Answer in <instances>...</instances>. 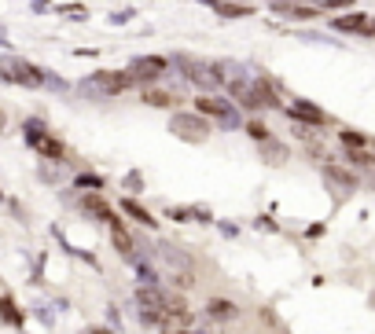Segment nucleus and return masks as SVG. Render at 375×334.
I'll list each match as a JSON object with an SVG mask.
<instances>
[{
	"instance_id": "obj_10",
	"label": "nucleus",
	"mask_w": 375,
	"mask_h": 334,
	"mask_svg": "<svg viewBox=\"0 0 375 334\" xmlns=\"http://www.w3.org/2000/svg\"><path fill=\"white\" fill-rule=\"evenodd\" d=\"M291 118H302V122H309V125H324L328 122V114L317 111L313 103H294L291 107Z\"/></svg>"
},
{
	"instance_id": "obj_9",
	"label": "nucleus",
	"mask_w": 375,
	"mask_h": 334,
	"mask_svg": "<svg viewBox=\"0 0 375 334\" xmlns=\"http://www.w3.org/2000/svg\"><path fill=\"white\" fill-rule=\"evenodd\" d=\"M111 239H114V246H118V254H122V257H133V235L125 232L122 221L111 224Z\"/></svg>"
},
{
	"instance_id": "obj_22",
	"label": "nucleus",
	"mask_w": 375,
	"mask_h": 334,
	"mask_svg": "<svg viewBox=\"0 0 375 334\" xmlns=\"http://www.w3.org/2000/svg\"><path fill=\"white\" fill-rule=\"evenodd\" d=\"M0 125H4V118H0Z\"/></svg>"
},
{
	"instance_id": "obj_6",
	"label": "nucleus",
	"mask_w": 375,
	"mask_h": 334,
	"mask_svg": "<svg viewBox=\"0 0 375 334\" xmlns=\"http://www.w3.org/2000/svg\"><path fill=\"white\" fill-rule=\"evenodd\" d=\"M206 316H210V320H217V323H228V320H235V316H239V309H235L232 301L213 298V301H206Z\"/></svg>"
},
{
	"instance_id": "obj_2",
	"label": "nucleus",
	"mask_w": 375,
	"mask_h": 334,
	"mask_svg": "<svg viewBox=\"0 0 375 334\" xmlns=\"http://www.w3.org/2000/svg\"><path fill=\"white\" fill-rule=\"evenodd\" d=\"M239 96H243V103L250 107V111H261V107H280V103H276V92L265 81H254L250 89H239Z\"/></svg>"
},
{
	"instance_id": "obj_8",
	"label": "nucleus",
	"mask_w": 375,
	"mask_h": 334,
	"mask_svg": "<svg viewBox=\"0 0 375 334\" xmlns=\"http://www.w3.org/2000/svg\"><path fill=\"white\" fill-rule=\"evenodd\" d=\"M199 114H213V118H221V122H228L232 111H228V103H221V100H213V96H199Z\"/></svg>"
},
{
	"instance_id": "obj_20",
	"label": "nucleus",
	"mask_w": 375,
	"mask_h": 334,
	"mask_svg": "<svg viewBox=\"0 0 375 334\" xmlns=\"http://www.w3.org/2000/svg\"><path fill=\"white\" fill-rule=\"evenodd\" d=\"M350 0H324V8H346Z\"/></svg>"
},
{
	"instance_id": "obj_12",
	"label": "nucleus",
	"mask_w": 375,
	"mask_h": 334,
	"mask_svg": "<svg viewBox=\"0 0 375 334\" xmlns=\"http://www.w3.org/2000/svg\"><path fill=\"white\" fill-rule=\"evenodd\" d=\"M26 133H30V129H26ZM30 144H34L37 151H45V155H63V147L56 144V140H45V136H41V133H30Z\"/></svg>"
},
{
	"instance_id": "obj_11",
	"label": "nucleus",
	"mask_w": 375,
	"mask_h": 334,
	"mask_svg": "<svg viewBox=\"0 0 375 334\" xmlns=\"http://www.w3.org/2000/svg\"><path fill=\"white\" fill-rule=\"evenodd\" d=\"M96 85H100V89H107V92H122V89H129V74H96Z\"/></svg>"
},
{
	"instance_id": "obj_1",
	"label": "nucleus",
	"mask_w": 375,
	"mask_h": 334,
	"mask_svg": "<svg viewBox=\"0 0 375 334\" xmlns=\"http://www.w3.org/2000/svg\"><path fill=\"white\" fill-rule=\"evenodd\" d=\"M136 301H140V320L144 323H158V327H162L166 323V305H162V290H140V294H136Z\"/></svg>"
},
{
	"instance_id": "obj_7",
	"label": "nucleus",
	"mask_w": 375,
	"mask_h": 334,
	"mask_svg": "<svg viewBox=\"0 0 375 334\" xmlns=\"http://www.w3.org/2000/svg\"><path fill=\"white\" fill-rule=\"evenodd\" d=\"M166 70V63L162 59H140V63H133V70H129V81H140V78H155V74H162Z\"/></svg>"
},
{
	"instance_id": "obj_13",
	"label": "nucleus",
	"mask_w": 375,
	"mask_h": 334,
	"mask_svg": "<svg viewBox=\"0 0 375 334\" xmlns=\"http://www.w3.org/2000/svg\"><path fill=\"white\" fill-rule=\"evenodd\" d=\"M12 70L19 74L15 81H23V85H41V74L34 67H26V63H12Z\"/></svg>"
},
{
	"instance_id": "obj_4",
	"label": "nucleus",
	"mask_w": 375,
	"mask_h": 334,
	"mask_svg": "<svg viewBox=\"0 0 375 334\" xmlns=\"http://www.w3.org/2000/svg\"><path fill=\"white\" fill-rule=\"evenodd\" d=\"M184 70H188V78L195 81V85H206V89H213L221 78H217V67H202V63H184Z\"/></svg>"
},
{
	"instance_id": "obj_14",
	"label": "nucleus",
	"mask_w": 375,
	"mask_h": 334,
	"mask_svg": "<svg viewBox=\"0 0 375 334\" xmlns=\"http://www.w3.org/2000/svg\"><path fill=\"white\" fill-rule=\"evenodd\" d=\"M85 210H92L96 217H103V221H111V224H114V217H111V210H107V202H103L100 195H89V199H85Z\"/></svg>"
},
{
	"instance_id": "obj_3",
	"label": "nucleus",
	"mask_w": 375,
	"mask_h": 334,
	"mask_svg": "<svg viewBox=\"0 0 375 334\" xmlns=\"http://www.w3.org/2000/svg\"><path fill=\"white\" fill-rule=\"evenodd\" d=\"M335 30H346V34H364V37H372V34H375V19H368V15H346V19H335Z\"/></svg>"
},
{
	"instance_id": "obj_21",
	"label": "nucleus",
	"mask_w": 375,
	"mask_h": 334,
	"mask_svg": "<svg viewBox=\"0 0 375 334\" xmlns=\"http://www.w3.org/2000/svg\"><path fill=\"white\" fill-rule=\"evenodd\" d=\"M372 166H375V144H372Z\"/></svg>"
},
{
	"instance_id": "obj_18",
	"label": "nucleus",
	"mask_w": 375,
	"mask_h": 334,
	"mask_svg": "<svg viewBox=\"0 0 375 334\" xmlns=\"http://www.w3.org/2000/svg\"><path fill=\"white\" fill-rule=\"evenodd\" d=\"M147 103H158V107H173L177 100L169 92H147Z\"/></svg>"
},
{
	"instance_id": "obj_5",
	"label": "nucleus",
	"mask_w": 375,
	"mask_h": 334,
	"mask_svg": "<svg viewBox=\"0 0 375 334\" xmlns=\"http://www.w3.org/2000/svg\"><path fill=\"white\" fill-rule=\"evenodd\" d=\"M173 133H184L188 140H202V136H210V129L199 118H173Z\"/></svg>"
},
{
	"instance_id": "obj_17",
	"label": "nucleus",
	"mask_w": 375,
	"mask_h": 334,
	"mask_svg": "<svg viewBox=\"0 0 375 334\" xmlns=\"http://www.w3.org/2000/svg\"><path fill=\"white\" fill-rule=\"evenodd\" d=\"M280 12H283V15H294V19H317V8H294V4H283Z\"/></svg>"
},
{
	"instance_id": "obj_15",
	"label": "nucleus",
	"mask_w": 375,
	"mask_h": 334,
	"mask_svg": "<svg viewBox=\"0 0 375 334\" xmlns=\"http://www.w3.org/2000/svg\"><path fill=\"white\" fill-rule=\"evenodd\" d=\"M0 320H4V323H15V327H19V323H23V312H19L8 298H0Z\"/></svg>"
},
{
	"instance_id": "obj_16",
	"label": "nucleus",
	"mask_w": 375,
	"mask_h": 334,
	"mask_svg": "<svg viewBox=\"0 0 375 334\" xmlns=\"http://www.w3.org/2000/svg\"><path fill=\"white\" fill-rule=\"evenodd\" d=\"M122 206H125V210H129V213H133V217H136V221H140V224H147V228H151V224H155V217H151V213H147V210L140 206V202H133V199H125V202H122Z\"/></svg>"
},
{
	"instance_id": "obj_19",
	"label": "nucleus",
	"mask_w": 375,
	"mask_h": 334,
	"mask_svg": "<svg viewBox=\"0 0 375 334\" xmlns=\"http://www.w3.org/2000/svg\"><path fill=\"white\" fill-rule=\"evenodd\" d=\"M246 133H250L254 140H269V129L258 125V122H250V125H246Z\"/></svg>"
}]
</instances>
